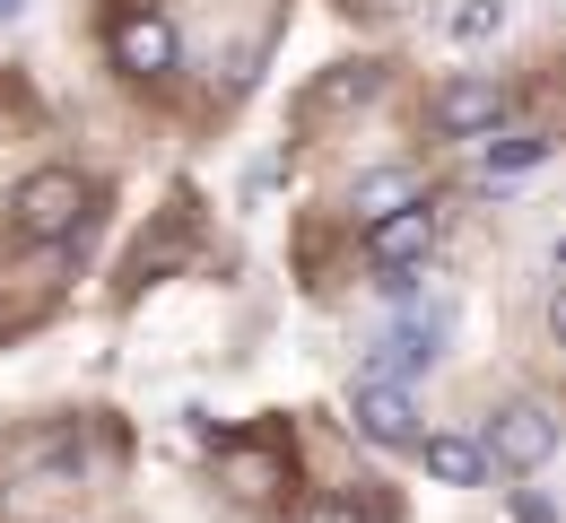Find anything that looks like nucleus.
Instances as JSON below:
<instances>
[{"instance_id": "1", "label": "nucleus", "mask_w": 566, "mask_h": 523, "mask_svg": "<svg viewBox=\"0 0 566 523\" xmlns=\"http://www.w3.org/2000/svg\"><path fill=\"white\" fill-rule=\"evenodd\" d=\"M78 210H87V192H78L71 166H44V175H27V184L9 192V227L35 236V244H62L78 227Z\"/></svg>"}, {"instance_id": "2", "label": "nucleus", "mask_w": 566, "mask_h": 523, "mask_svg": "<svg viewBox=\"0 0 566 523\" xmlns=\"http://www.w3.org/2000/svg\"><path fill=\"white\" fill-rule=\"evenodd\" d=\"M549 453H558V410H549V401H514V410H496L480 462H489V471H541Z\"/></svg>"}, {"instance_id": "3", "label": "nucleus", "mask_w": 566, "mask_h": 523, "mask_svg": "<svg viewBox=\"0 0 566 523\" xmlns=\"http://www.w3.org/2000/svg\"><path fill=\"white\" fill-rule=\"evenodd\" d=\"M427 253H436V210H427V192L410 210H384V219H366V262L384 271V280H410Z\"/></svg>"}, {"instance_id": "4", "label": "nucleus", "mask_w": 566, "mask_h": 523, "mask_svg": "<svg viewBox=\"0 0 566 523\" xmlns=\"http://www.w3.org/2000/svg\"><path fill=\"white\" fill-rule=\"evenodd\" d=\"M444 332H453V314H444V305H436V314H410V323H392L384 341H366V384H401V375L436 367Z\"/></svg>"}, {"instance_id": "5", "label": "nucleus", "mask_w": 566, "mask_h": 523, "mask_svg": "<svg viewBox=\"0 0 566 523\" xmlns=\"http://www.w3.org/2000/svg\"><path fill=\"white\" fill-rule=\"evenodd\" d=\"M349 428L366 437V446H384V453H410L427 437L419 401H410L401 384H366V375H357V393H349Z\"/></svg>"}, {"instance_id": "6", "label": "nucleus", "mask_w": 566, "mask_h": 523, "mask_svg": "<svg viewBox=\"0 0 566 523\" xmlns=\"http://www.w3.org/2000/svg\"><path fill=\"white\" fill-rule=\"evenodd\" d=\"M427 114L444 140H489V132H505V87L496 79H444Z\"/></svg>"}, {"instance_id": "7", "label": "nucleus", "mask_w": 566, "mask_h": 523, "mask_svg": "<svg viewBox=\"0 0 566 523\" xmlns=\"http://www.w3.org/2000/svg\"><path fill=\"white\" fill-rule=\"evenodd\" d=\"M114 62L132 79H166L184 62V44H175V18H157V9H123L114 18Z\"/></svg>"}, {"instance_id": "8", "label": "nucleus", "mask_w": 566, "mask_h": 523, "mask_svg": "<svg viewBox=\"0 0 566 523\" xmlns=\"http://www.w3.org/2000/svg\"><path fill=\"white\" fill-rule=\"evenodd\" d=\"M549 149H558L549 132H489V140H480V175H489V184H523V175L549 166Z\"/></svg>"}, {"instance_id": "9", "label": "nucleus", "mask_w": 566, "mask_h": 523, "mask_svg": "<svg viewBox=\"0 0 566 523\" xmlns=\"http://www.w3.org/2000/svg\"><path fill=\"white\" fill-rule=\"evenodd\" d=\"M410 453H419L444 489H480V480H489V462H480V446H471V437H419Z\"/></svg>"}, {"instance_id": "10", "label": "nucleus", "mask_w": 566, "mask_h": 523, "mask_svg": "<svg viewBox=\"0 0 566 523\" xmlns=\"http://www.w3.org/2000/svg\"><path fill=\"white\" fill-rule=\"evenodd\" d=\"M357 219H384V210H410L419 201V175L410 166H375V175H357Z\"/></svg>"}, {"instance_id": "11", "label": "nucleus", "mask_w": 566, "mask_h": 523, "mask_svg": "<svg viewBox=\"0 0 566 523\" xmlns=\"http://www.w3.org/2000/svg\"><path fill=\"white\" fill-rule=\"evenodd\" d=\"M444 35H453V44H489V35H505V0H462V9L444 18Z\"/></svg>"}, {"instance_id": "12", "label": "nucleus", "mask_w": 566, "mask_h": 523, "mask_svg": "<svg viewBox=\"0 0 566 523\" xmlns=\"http://www.w3.org/2000/svg\"><path fill=\"white\" fill-rule=\"evenodd\" d=\"M305 523H392V515H384V506H366L357 489H340V498H323V506H314Z\"/></svg>"}, {"instance_id": "13", "label": "nucleus", "mask_w": 566, "mask_h": 523, "mask_svg": "<svg viewBox=\"0 0 566 523\" xmlns=\"http://www.w3.org/2000/svg\"><path fill=\"white\" fill-rule=\"evenodd\" d=\"M514 523H558V515H549V498H523V506H514Z\"/></svg>"}, {"instance_id": "14", "label": "nucleus", "mask_w": 566, "mask_h": 523, "mask_svg": "<svg viewBox=\"0 0 566 523\" xmlns=\"http://www.w3.org/2000/svg\"><path fill=\"white\" fill-rule=\"evenodd\" d=\"M18 9H27V0H0V27H9V18H18Z\"/></svg>"}]
</instances>
